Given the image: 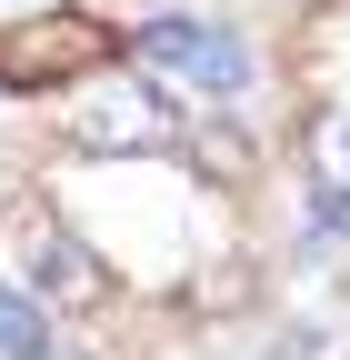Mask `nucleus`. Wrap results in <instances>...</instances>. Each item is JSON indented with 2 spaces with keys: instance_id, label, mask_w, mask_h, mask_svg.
<instances>
[{
  "instance_id": "nucleus-4",
  "label": "nucleus",
  "mask_w": 350,
  "mask_h": 360,
  "mask_svg": "<svg viewBox=\"0 0 350 360\" xmlns=\"http://www.w3.org/2000/svg\"><path fill=\"white\" fill-rule=\"evenodd\" d=\"M30 300L40 310H110V270H101V250L91 240H70L60 220H40L30 231Z\"/></svg>"
},
{
  "instance_id": "nucleus-8",
  "label": "nucleus",
  "mask_w": 350,
  "mask_h": 360,
  "mask_svg": "<svg viewBox=\"0 0 350 360\" xmlns=\"http://www.w3.org/2000/svg\"><path fill=\"white\" fill-rule=\"evenodd\" d=\"M320 350H330V340H320V321H280L260 360H320Z\"/></svg>"
},
{
  "instance_id": "nucleus-5",
  "label": "nucleus",
  "mask_w": 350,
  "mask_h": 360,
  "mask_svg": "<svg viewBox=\"0 0 350 360\" xmlns=\"http://www.w3.org/2000/svg\"><path fill=\"white\" fill-rule=\"evenodd\" d=\"M300 160H311V200H350V110H311Z\"/></svg>"
},
{
  "instance_id": "nucleus-6",
  "label": "nucleus",
  "mask_w": 350,
  "mask_h": 360,
  "mask_svg": "<svg viewBox=\"0 0 350 360\" xmlns=\"http://www.w3.org/2000/svg\"><path fill=\"white\" fill-rule=\"evenodd\" d=\"M30 350H51V310L0 281V360H30Z\"/></svg>"
},
{
  "instance_id": "nucleus-1",
  "label": "nucleus",
  "mask_w": 350,
  "mask_h": 360,
  "mask_svg": "<svg viewBox=\"0 0 350 360\" xmlns=\"http://www.w3.org/2000/svg\"><path fill=\"white\" fill-rule=\"evenodd\" d=\"M60 141L91 160H160V150H181V101L150 70H91V80H70Z\"/></svg>"
},
{
  "instance_id": "nucleus-7",
  "label": "nucleus",
  "mask_w": 350,
  "mask_h": 360,
  "mask_svg": "<svg viewBox=\"0 0 350 360\" xmlns=\"http://www.w3.org/2000/svg\"><path fill=\"white\" fill-rule=\"evenodd\" d=\"M190 160H200V180H221V191H240V180H250V141H240L231 120H210L200 141H190Z\"/></svg>"
},
{
  "instance_id": "nucleus-2",
  "label": "nucleus",
  "mask_w": 350,
  "mask_h": 360,
  "mask_svg": "<svg viewBox=\"0 0 350 360\" xmlns=\"http://www.w3.org/2000/svg\"><path fill=\"white\" fill-rule=\"evenodd\" d=\"M130 51H141L150 70H170V80L210 90V101H240V90H250V51H240V40H231L221 20L160 11V20H141V30H130Z\"/></svg>"
},
{
  "instance_id": "nucleus-9",
  "label": "nucleus",
  "mask_w": 350,
  "mask_h": 360,
  "mask_svg": "<svg viewBox=\"0 0 350 360\" xmlns=\"http://www.w3.org/2000/svg\"><path fill=\"white\" fill-rule=\"evenodd\" d=\"M190 300H200V310H240V300H250V270H240V260H231V270H221V281H200V290H190Z\"/></svg>"
},
{
  "instance_id": "nucleus-3",
  "label": "nucleus",
  "mask_w": 350,
  "mask_h": 360,
  "mask_svg": "<svg viewBox=\"0 0 350 360\" xmlns=\"http://www.w3.org/2000/svg\"><path fill=\"white\" fill-rule=\"evenodd\" d=\"M110 60V30L101 20H20V30H0V90H51V80H91Z\"/></svg>"
},
{
  "instance_id": "nucleus-10",
  "label": "nucleus",
  "mask_w": 350,
  "mask_h": 360,
  "mask_svg": "<svg viewBox=\"0 0 350 360\" xmlns=\"http://www.w3.org/2000/svg\"><path fill=\"white\" fill-rule=\"evenodd\" d=\"M30 360H91V350H60V340H51V350H30Z\"/></svg>"
}]
</instances>
